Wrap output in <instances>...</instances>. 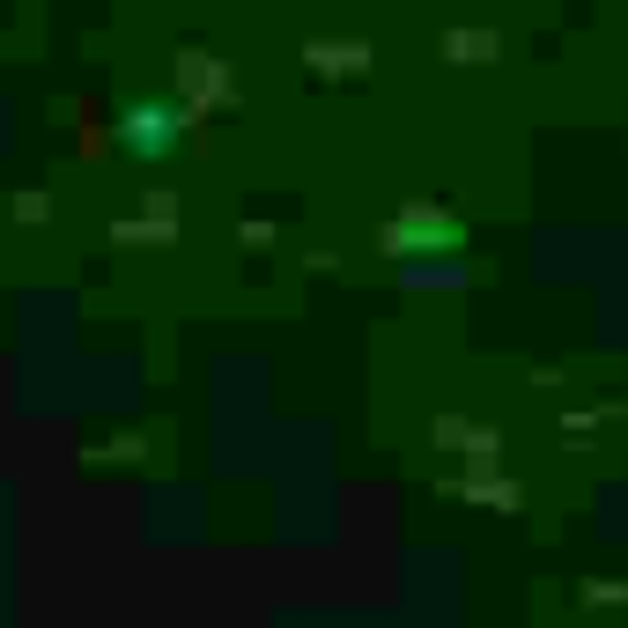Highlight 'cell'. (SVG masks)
<instances>
[{"mask_svg":"<svg viewBox=\"0 0 628 628\" xmlns=\"http://www.w3.org/2000/svg\"><path fill=\"white\" fill-rule=\"evenodd\" d=\"M377 244H385L392 259H407V252H451V244H466V230L451 215H436V207H407V215H392L385 230H377Z\"/></svg>","mask_w":628,"mask_h":628,"instance_id":"cell-1","label":"cell"},{"mask_svg":"<svg viewBox=\"0 0 628 628\" xmlns=\"http://www.w3.org/2000/svg\"><path fill=\"white\" fill-rule=\"evenodd\" d=\"M119 141L133 148V156H170V148L185 141V111L178 104H133L119 119Z\"/></svg>","mask_w":628,"mask_h":628,"instance_id":"cell-2","label":"cell"}]
</instances>
